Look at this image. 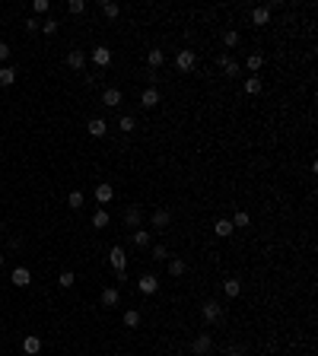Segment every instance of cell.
I'll return each instance as SVG.
<instances>
[{
  "mask_svg": "<svg viewBox=\"0 0 318 356\" xmlns=\"http://www.w3.org/2000/svg\"><path fill=\"white\" fill-rule=\"evenodd\" d=\"M108 223H112V217H108L105 210H96V213H92V226H96V229H105Z\"/></svg>",
  "mask_w": 318,
  "mask_h": 356,
  "instance_id": "cell-27",
  "label": "cell"
},
{
  "mask_svg": "<svg viewBox=\"0 0 318 356\" xmlns=\"http://www.w3.org/2000/svg\"><path fill=\"white\" fill-rule=\"evenodd\" d=\"M51 10V0H35V3H32V13H35V16H42V13H48Z\"/></svg>",
  "mask_w": 318,
  "mask_h": 356,
  "instance_id": "cell-35",
  "label": "cell"
},
{
  "mask_svg": "<svg viewBox=\"0 0 318 356\" xmlns=\"http://www.w3.org/2000/svg\"><path fill=\"white\" fill-rule=\"evenodd\" d=\"M229 223H232V229H245V226L252 223V217H248V210H239L232 219H229Z\"/></svg>",
  "mask_w": 318,
  "mask_h": 356,
  "instance_id": "cell-24",
  "label": "cell"
},
{
  "mask_svg": "<svg viewBox=\"0 0 318 356\" xmlns=\"http://www.w3.org/2000/svg\"><path fill=\"white\" fill-rule=\"evenodd\" d=\"M175 67H178L181 73H191L194 67H198V55H194L191 48H185V51H178V57H175Z\"/></svg>",
  "mask_w": 318,
  "mask_h": 356,
  "instance_id": "cell-2",
  "label": "cell"
},
{
  "mask_svg": "<svg viewBox=\"0 0 318 356\" xmlns=\"http://www.w3.org/2000/svg\"><path fill=\"white\" fill-rule=\"evenodd\" d=\"M140 321H144V315H140L137 308H131V312H124V328H140Z\"/></svg>",
  "mask_w": 318,
  "mask_h": 356,
  "instance_id": "cell-26",
  "label": "cell"
},
{
  "mask_svg": "<svg viewBox=\"0 0 318 356\" xmlns=\"http://www.w3.org/2000/svg\"><path fill=\"white\" fill-rule=\"evenodd\" d=\"M213 232H216L220 239H229L235 229H232V223H229V219H216V223H213Z\"/></svg>",
  "mask_w": 318,
  "mask_h": 356,
  "instance_id": "cell-19",
  "label": "cell"
},
{
  "mask_svg": "<svg viewBox=\"0 0 318 356\" xmlns=\"http://www.w3.org/2000/svg\"><path fill=\"white\" fill-rule=\"evenodd\" d=\"M188 271V264L181 258H169V277H181Z\"/></svg>",
  "mask_w": 318,
  "mask_h": 356,
  "instance_id": "cell-21",
  "label": "cell"
},
{
  "mask_svg": "<svg viewBox=\"0 0 318 356\" xmlns=\"http://www.w3.org/2000/svg\"><path fill=\"white\" fill-rule=\"evenodd\" d=\"M223 293H226L229 299H235L242 293V280H235V277H229V280H223Z\"/></svg>",
  "mask_w": 318,
  "mask_h": 356,
  "instance_id": "cell-17",
  "label": "cell"
},
{
  "mask_svg": "<svg viewBox=\"0 0 318 356\" xmlns=\"http://www.w3.org/2000/svg\"><path fill=\"white\" fill-rule=\"evenodd\" d=\"M118 302H121V293L115 290V286H105V290H102V305L105 308H115Z\"/></svg>",
  "mask_w": 318,
  "mask_h": 356,
  "instance_id": "cell-15",
  "label": "cell"
},
{
  "mask_svg": "<svg viewBox=\"0 0 318 356\" xmlns=\"http://www.w3.org/2000/svg\"><path fill=\"white\" fill-rule=\"evenodd\" d=\"M16 83V67H0V86H13Z\"/></svg>",
  "mask_w": 318,
  "mask_h": 356,
  "instance_id": "cell-20",
  "label": "cell"
},
{
  "mask_svg": "<svg viewBox=\"0 0 318 356\" xmlns=\"http://www.w3.org/2000/svg\"><path fill=\"white\" fill-rule=\"evenodd\" d=\"M73 280H77V277H73V271H64V274L58 277V286H60V290H70Z\"/></svg>",
  "mask_w": 318,
  "mask_h": 356,
  "instance_id": "cell-32",
  "label": "cell"
},
{
  "mask_svg": "<svg viewBox=\"0 0 318 356\" xmlns=\"http://www.w3.org/2000/svg\"><path fill=\"white\" fill-rule=\"evenodd\" d=\"M121 102H124V96H121L118 86H108V89L102 92V105H108V109H118Z\"/></svg>",
  "mask_w": 318,
  "mask_h": 356,
  "instance_id": "cell-10",
  "label": "cell"
},
{
  "mask_svg": "<svg viewBox=\"0 0 318 356\" xmlns=\"http://www.w3.org/2000/svg\"><path fill=\"white\" fill-rule=\"evenodd\" d=\"M42 32H45V35H54V32H58V23H54V19H45V23H42Z\"/></svg>",
  "mask_w": 318,
  "mask_h": 356,
  "instance_id": "cell-39",
  "label": "cell"
},
{
  "mask_svg": "<svg viewBox=\"0 0 318 356\" xmlns=\"http://www.w3.org/2000/svg\"><path fill=\"white\" fill-rule=\"evenodd\" d=\"M67 67H70V70H83L86 67V55L83 51H67Z\"/></svg>",
  "mask_w": 318,
  "mask_h": 356,
  "instance_id": "cell-14",
  "label": "cell"
},
{
  "mask_svg": "<svg viewBox=\"0 0 318 356\" xmlns=\"http://www.w3.org/2000/svg\"><path fill=\"white\" fill-rule=\"evenodd\" d=\"M150 223H153V229H169V226H172V210H169V207H159V210H153Z\"/></svg>",
  "mask_w": 318,
  "mask_h": 356,
  "instance_id": "cell-5",
  "label": "cell"
},
{
  "mask_svg": "<svg viewBox=\"0 0 318 356\" xmlns=\"http://www.w3.org/2000/svg\"><path fill=\"white\" fill-rule=\"evenodd\" d=\"M118 127H121V131H124V134H131L134 127H137V121H134L131 115H124V118H121V124H118Z\"/></svg>",
  "mask_w": 318,
  "mask_h": 356,
  "instance_id": "cell-37",
  "label": "cell"
},
{
  "mask_svg": "<svg viewBox=\"0 0 318 356\" xmlns=\"http://www.w3.org/2000/svg\"><path fill=\"white\" fill-rule=\"evenodd\" d=\"M153 261H169V248L166 245H153V254H150Z\"/></svg>",
  "mask_w": 318,
  "mask_h": 356,
  "instance_id": "cell-33",
  "label": "cell"
},
{
  "mask_svg": "<svg viewBox=\"0 0 318 356\" xmlns=\"http://www.w3.org/2000/svg\"><path fill=\"white\" fill-rule=\"evenodd\" d=\"M10 55H13V51H10V45H6V42H0V60H10Z\"/></svg>",
  "mask_w": 318,
  "mask_h": 356,
  "instance_id": "cell-41",
  "label": "cell"
},
{
  "mask_svg": "<svg viewBox=\"0 0 318 356\" xmlns=\"http://www.w3.org/2000/svg\"><path fill=\"white\" fill-rule=\"evenodd\" d=\"M261 89H264V83H261V77H248V80H245V96H258Z\"/></svg>",
  "mask_w": 318,
  "mask_h": 356,
  "instance_id": "cell-22",
  "label": "cell"
},
{
  "mask_svg": "<svg viewBox=\"0 0 318 356\" xmlns=\"http://www.w3.org/2000/svg\"><path fill=\"white\" fill-rule=\"evenodd\" d=\"M92 64H96V67H108V64H112V51H108L105 45H99V48L92 51Z\"/></svg>",
  "mask_w": 318,
  "mask_h": 356,
  "instance_id": "cell-13",
  "label": "cell"
},
{
  "mask_svg": "<svg viewBox=\"0 0 318 356\" xmlns=\"http://www.w3.org/2000/svg\"><path fill=\"white\" fill-rule=\"evenodd\" d=\"M108 264H112L115 267V271H124V267H127V254H124V248H121V245H115L112 248V251H108Z\"/></svg>",
  "mask_w": 318,
  "mask_h": 356,
  "instance_id": "cell-6",
  "label": "cell"
},
{
  "mask_svg": "<svg viewBox=\"0 0 318 356\" xmlns=\"http://www.w3.org/2000/svg\"><path fill=\"white\" fill-rule=\"evenodd\" d=\"M67 204H70L73 210H80V207H83V191H70V197H67Z\"/></svg>",
  "mask_w": 318,
  "mask_h": 356,
  "instance_id": "cell-36",
  "label": "cell"
},
{
  "mask_svg": "<svg viewBox=\"0 0 318 356\" xmlns=\"http://www.w3.org/2000/svg\"><path fill=\"white\" fill-rule=\"evenodd\" d=\"M223 356H245V347L242 344H229V347H223Z\"/></svg>",
  "mask_w": 318,
  "mask_h": 356,
  "instance_id": "cell-34",
  "label": "cell"
},
{
  "mask_svg": "<svg viewBox=\"0 0 318 356\" xmlns=\"http://www.w3.org/2000/svg\"><path fill=\"white\" fill-rule=\"evenodd\" d=\"M10 283H13V286H29V283H32V271H29V267H13Z\"/></svg>",
  "mask_w": 318,
  "mask_h": 356,
  "instance_id": "cell-8",
  "label": "cell"
},
{
  "mask_svg": "<svg viewBox=\"0 0 318 356\" xmlns=\"http://www.w3.org/2000/svg\"><path fill=\"white\" fill-rule=\"evenodd\" d=\"M252 23H255V26H267V23H270L267 6H258V10H252Z\"/></svg>",
  "mask_w": 318,
  "mask_h": 356,
  "instance_id": "cell-23",
  "label": "cell"
},
{
  "mask_svg": "<svg viewBox=\"0 0 318 356\" xmlns=\"http://www.w3.org/2000/svg\"><path fill=\"white\" fill-rule=\"evenodd\" d=\"M146 64H150V70H159V67L166 64V51L162 48H150L146 51Z\"/></svg>",
  "mask_w": 318,
  "mask_h": 356,
  "instance_id": "cell-12",
  "label": "cell"
},
{
  "mask_svg": "<svg viewBox=\"0 0 318 356\" xmlns=\"http://www.w3.org/2000/svg\"><path fill=\"white\" fill-rule=\"evenodd\" d=\"M137 290H140V293H144V296H153V293H156V290H159V280H156V277H153V274H144V277H140V280H137Z\"/></svg>",
  "mask_w": 318,
  "mask_h": 356,
  "instance_id": "cell-9",
  "label": "cell"
},
{
  "mask_svg": "<svg viewBox=\"0 0 318 356\" xmlns=\"http://www.w3.org/2000/svg\"><path fill=\"white\" fill-rule=\"evenodd\" d=\"M191 350L198 353V356H207L213 350V337L210 334H198V337H194V344H191Z\"/></svg>",
  "mask_w": 318,
  "mask_h": 356,
  "instance_id": "cell-7",
  "label": "cell"
},
{
  "mask_svg": "<svg viewBox=\"0 0 318 356\" xmlns=\"http://www.w3.org/2000/svg\"><path fill=\"white\" fill-rule=\"evenodd\" d=\"M216 64L223 67V73H226V77H239V70H242V67H239V60L229 55V51H223V55L216 57Z\"/></svg>",
  "mask_w": 318,
  "mask_h": 356,
  "instance_id": "cell-4",
  "label": "cell"
},
{
  "mask_svg": "<svg viewBox=\"0 0 318 356\" xmlns=\"http://www.w3.org/2000/svg\"><path fill=\"white\" fill-rule=\"evenodd\" d=\"M86 131H89V137H105V134H108V124H105L102 118H92L89 124H86Z\"/></svg>",
  "mask_w": 318,
  "mask_h": 356,
  "instance_id": "cell-16",
  "label": "cell"
},
{
  "mask_svg": "<svg viewBox=\"0 0 318 356\" xmlns=\"http://www.w3.org/2000/svg\"><path fill=\"white\" fill-rule=\"evenodd\" d=\"M140 105H144V109H156L159 105V89L156 86H146V89L140 92Z\"/></svg>",
  "mask_w": 318,
  "mask_h": 356,
  "instance_id": "cell-11",
  "label": "cell"
},
{
  "mask_svg": "<svg viewBox=\"0 0 318 356\" xmlns=\"http://www.w3.org/2000/svg\"><path fill=\"white\" fill-rule=\"evenodd\" d=\"M134 245L146 248V245H150V232H146V229H134Z\"/></svg>",
  "mask_w": 318,
  "mask_h": 356,
  "instance_id": "cell-29",
  "label": "cell"
},
{
  "mask_svg": "<svg viewBox=\"0 0 318 356\" xmlns=\"http://www.w3.org/2000/svg\"><path fill=\"white\" fill-rule=\"evenodd\" d=\"M201 315H204L207 325H216V321H223V305L216 299H207L204 305H201Z\"/></svg>",
  "mask_w": 318,
  "mask_h": 356,
  "instance_id": "cell-1",
  "label": "cell"
},
{
  "mask_svg": "<svg viewBox=\"0 0 318 356\" xmlns=\"http://www.w3.org/2000/svg\"><path fill=\"white\" fill-rule=\"evenodd\" d=\"M67 10H70L73 16H80V13L86 10V3H83V0H70V3H67Z\"/></svg>",
  "mask_w": 318,
  "mask_h": 356,
  "instance_id": "cell-38",
  "label": "cell"
},
{
  "mask_svg": "<svg viewBox=\"0 0 318 356\" xmlns=\"http://www.w3.org/2000/svg\"><path fill=\"white\" fill-rule=\"evenodd\" d=\"M23 350L29 353V356H35L38 350H42V340H38L35 334H32V337H26V340H23Z\"/></svg>",
  "mask_w": 318,
  "mask_h": 356,
  "instance_id": "cell-25",
  "label": "cell"
},
{
  "mask_svg": "<svg viewBox=\"0 0 318 356\" xmlns=\"http://www.w3.org/2000/svg\"><path fill=\"white\" fill-rule=\"evenodd\" d=\"M245 67H248V73H258L261 67H264V57H261V55H248V60H245Z\"/></svg>",
  "mask_w": 318,
  "mask_h": 356,
  "instance_id": "cell-28",
  "label": "cell"
},
{
  "mask_svg": "<svg viewBox=\"0 0 318 356\" xmlns=\"http://www.w3.org/2000/svg\"><path fill=\"white\" fill-rule=\"evenodd\" d=\"M112 197H115V188L112 185H105V181H102V185H96V200H99V204H108Z\"/></svg>",
  "mask_w": 318,
  "mask_h": 356,
  "instance_id": "cell-18",
  "label": "cell"
},
{
  "mask_svg": "<svg viewBox=\"0 0 318 356\" xmlns=\"http://www.w3.org/2000/svg\"><path fill=\"white\" fill-rule=\"evenodd\" d=\"M0 267H3V254H0Z\"/></svg>",
  "mask_w": 318,
  "mask_h": 356,
  "instance_id": "cell-42",
  "label": "cell"
},
{
  "mask_svg": "<svg viewBox=\"0 0 318 356\" xmlns=\"http://www.w3.org/2000/svg\"><path fill=\"white\" fill-rule=\"evenodd\" d=\"M223 45H226V48H235V45H239V32L226 29V32H223Z\"/></svg>",
  "mask_w": 318,
  "mask_h": 356,
  "instance_id": "cell-31",
  "label": "cell"
},
{
  "mask_svg": "<svg viewBox=\"0 0 318 356\" xmlns=\"http://www.w3.org/2000/svg\"><path fill=\"white\" fill-rule=\"evenodd\" d=\"M124 226L127 229H144V210H140L137 204H131L124 210Z\"/></svg>",
  "mask_w": 318,
  "mask_h": 356,
  "instance_id": "cell-3",
  "label": "cell"
},
{
  "mask_svg": "<svg viewBox=\"0 0 318 356\" xmlns=\"http://www.w3.org/2000/svg\"><path fill=\"white\" fill-rule=\"evenodd\" d=\"M102 13L108 19H118V13H121V6L118 3H112V0H102Z\"/></svg>",
  "mask_w": 318,
  "mask_h": 356,
  "instance_id": "cell-30",
  "label": "cell"
},
{
  "mask_svg": "<svg viewBox=\"0 0 318 356\" xmlns=\"http://www.w3.org/2000/svg\"><path fill=\"white\" fill-rule=\"evenodd\" d=\"M23 26H26V29H29V32H38V29H42V23H38L35 16H29V19H26Z\"/></svg>",
  "mask_w": 318,
  "mask_h": 356,
  "instance_id": "cell-40",
  "label": "cell"
}]
</instances>
